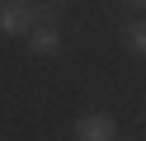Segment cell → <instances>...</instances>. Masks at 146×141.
<instances>
[{"mask_svg":"<svg viewBox=\"0 0 146 141\" xmlns=\"http://www.w3.org/2000/svg\"><path fill=\"white\" fill-rule=\"evenodd\" d=\"M71 136H76V141H118V118L104 113V108H90V113L76 118Z\"/></svg>","mask_w":146,"mask_h":141,"instance_id":"cell-1","label":"cell"},{"mask_svg":"<svg viewBox=\"0 0 146 141\" xmlns=\"http://www.w3.org/2000/svg\"><path fill=\"white\" fill-rule=\"evenodd\" d=\"M33 24H38L33 0H0V33L5 38H24Z\"/></svg>","mask_w":146,"mask_h":141,"instance_id":"cell-2","label":"cell"},{"mask_svg":"<svg viewBox=\"0 0 146 141\" xmlns=\"http://www.w3.org/2000/svg\"><path fill=\"white\" fill-rule=\"evenodd\" d=\"M24 38H29V52L33 56H57L61 52V33H57V24H52L47 9H38V24H33Z\"/></svg>","mask_w":146,"mask_h":141,"instance_id":"cell-3","label":"cell"},{"mask_svg":"<svg viewBox=\"0 0 146 141\" xmlns=\"http://www.w3.org/2000/svg\"><path fill=\"white\" fill-rule=\"evenodd\" d=\"M118 38H123V47H127L132 56L146 52V24H141V19H127V24L118 28Z\"/></svg>","mask_w":146,"mask_h":141,"instance_id":"cell-4","label":"cell"},{"mask_svg":"<svg viewBox=\"0 0 146 141\" xmlns=\"http://www.w3.org/2000/svg\"><path fill=\"white\" fill-rule=\"evenodd\" d=\"M123 5H127V9H141V5H146V0H123Z\"/></svg>","mask_w":146,"mask_h":141,"instance_id":"cell-5","label":"cell"}]
</instances>
